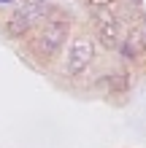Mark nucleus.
Listing matches in <instances>:
<instances>
[{"mask_svg":"<svg viewBox=\"0 0 146 148\" xmlns=\"http://www.w3.org/2000/svg\"><path fill=\"white\" fill-rule=\"evenodd\" d=\"M68 32H71V19L57 11H49L44 16V24H41V32L35 38V51L44 59H51L60 54V49L65 46Z\"/></svg>","mask_w":146,"mask_h":148,"instance_id":"f257e3e1","label":"nucleus"},{"mask_svg":"<svg viewBox=\"0 0 146 148\" xmlns=\"http://www.w3.org/2000/svg\"><path fill=\"white\" fill-rule=\"evenodd\" d=\"M46 14H49V0H24V3L8 16V24H6L8 35L19 38L24 32H30Z\"/></svg>","mask_w":146,"mask_h":148,"instance_id":"f03ea898","label":"nucleus"},{"mask_svg":"<svg viewBox=\"0 0 146 148\" xmlns=\"http://www.w3.org/2000/svg\"><path fill=\"white\" fill-rule=\"evenodd\" d=\"M92 59H95V40L87 38V35H79V38H73L71 49H68V54H65L62 73L68 78H76L92 65Z\"/></svg>","mask_w":146,"mask_h":148,"instance_id":"7ed1b4c3","label":"nucleus"},{"mask_svg":"<svg viewBox=\"0 0 146 148\" xmlns=\"http://www.w3.org/2000/svg\"><path fill=\"white\" fill-rule=\"evenodd\" d=\"M95 27H98V40L106 49H116L125 38V22L111 11H95Z\"/></svg>","mask_w":146,"mask_h":148,"instance_id":"20e7f679","label":"nucleus"},{"mask_svg":"<svg viewBox=\"0 0 146 148\" xmlns=\"http://www.w3.org/2000/svg\"><path fill=\"white\" fill-rule=\"evenodd\" d=\"M119 51H122V57L125 59H138L141 57V40H138V35H127V38H122V43L116 46Z\"/></svg>","mask_w":146,"mask_h":148,"instance_id":"39448f33","label":"nucleus"},{"mask_svg":"<svg viewBox=\"0 0 146 148\" xmlns=\"http://www.w3.org/2000/svg\"><path fill=\"white\" fill-rule=\"evenodd\" d=\"M111 75V73H108ZM106 86L111 92H119V89H127V73L125 70H119V73H114L111 78H106Z\"/></svg>","mask_w":146,"mask_h":148,"instance_id":"423d86ee","label":"nucleus"},{"mask_svg":"<svg viewBox=\"0 0 146 148\" xmlns=\"http://www.w3.org/2000/svg\"><path fill=\"white\" fill-rule=\"evenodd\" d=\"M84 3L92 8V14H95V11H108V8H114L119 0H84Z\"/></svg>","mask_w":146,"mask_h":148,"instance_id":"0eeeda50","label":"nucleus"},{"mask_svg":"<svg viewBox=\"0 0 146 148\" xmlns=\"http://www.w3.org/2000/svg\"><path fill=\"white\" fill-rule=\"evenodd\" d=\"M138 40H141V49H146V22L141 24V30H138Z\"/></svg>","mask_w":146,"mask_h":148,"instance_id":"6e6552de","label":"nucleus"},{"mask_svg":"<svg viewBox=\"0 0 146 148\" xmlns=\"http://www.w3.org/2000/svg\"><path fill=\"white\" fill-rule=\"evenodd\" d=\"M130 3H135V5H138V3H141V0H130Z\"/></svg>","mask_w":146,"mask_h":148,"instance_id":"1a4fd4ad","label":"nucleus"},{"mask_svg":"<svg viewBox=\"0 0 146 148\" xmlns=\"http://www.w3.org/2000/svg\"><path fill=\"white\" fill-rule=\"evenodd\" d=\"M3 3H8V0H3Z\"/></svg>","mask_w":146,"mask_h":148,"instance_id":"9d476101","label":"nucleus"}]
</instances>
